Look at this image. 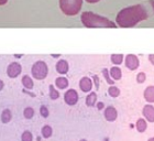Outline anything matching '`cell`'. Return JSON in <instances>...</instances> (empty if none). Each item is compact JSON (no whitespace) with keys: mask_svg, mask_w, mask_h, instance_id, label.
Segmentation results:
<instances>
[{"mask_svg":"<svg viewBox=\"0 0 154 141\" xmlns=\"http://www.w3.org/2000/svg\"><path fill=\"white\" fill-rule=\"evenodd\" d=\"M150 16L148 7L145 5H135L122 9L117 16V23L121 28H132Z\"/></svg>","mask_w":154,"mask_h":141,"instance_id":"cell-1","label":"cell"},{"mask_svg":"<svg viewBox=\"0 0 154 141\" xmlns=\"http://www.w3.org/2000/svg\"><path fill=\"white\" fill-rule=\"evenodd\" d=\"M80 20L86 28H116L115 22L89 11L82 13Z\"/></svg>","mask_w":154,"mask_h":141,"instance_id":"cell-2","label":"cell"},{"mask_svg":"<svg viewBox=\"0 0 154 141\" xmlns=\"http://www.w3.org/2000/svg\"><path fill=\"white\" fill-rule=\"evenodd\" d=\"M83 0H60V8L66 16H76L82 9Z\"/></svg>","mask_w":154,"mask_h":141,"instance_id":"cell-3","label":"cell"},{"mask_svg":"<svg viewBox=\"0 0 154 141\" xmlns=\"http://www.w3.org/2000/svg\"><path fill=\"white\" fill-rule=\"evenodd\" d=\"M31 73H32V76L35 78V80H44L45 77L48 76V68L46 63L43 61H38L33 64L32 68H31Z\"/></svg>","mask_w":154,"mask_h":141,"instance_id":"cell-4","label":"cell"},{"mask_svg":"<svg viewBox=\"0 0 154 141\" xmlns=\"http://www.w3.org/2000/svg\"><path fill=\"white\" fill-rule=\"evenodd\" d=\"M21 70H22L21 65L19 63H17V62H13L7 68V74H8V76L10 78H16L21 74Z\"/></svg>","mask_w":154,"mask_h":141,"instance_id":"cell-5","label":"cell"},{"mask_svg":"<svg viewBox=\"0 0 154 141\" xmlns=\"http://www.w3.org/2000/svg\"><path fill=\"white\" fill-rule=\"evenodd\" d=\"M140 62L137 55L134 54H128L125 56V66L129 68L130 70H134L139 67Z\"/></svg>","mask_w":154,"mask_h":141,"instance_id":"cell-6","label":"cell"},{"mask_svg":"<svg viewBox=\"0 0 154 141\" xmlns=\"http://www.w3.org/2000/svg\"><path fill=\"white\" fill-rule=\"evenodd\" d=\"M65 103L69 106H74L78 102V94L75 89H68L64 95Z\"/></svg>","mask_w":154,"mask_h":141,"instance_id":"cell-7","label":"cell"},{"mask_svg":"<svg viewBox=\"0 0 154 141\" xmlns=\"http://www.w3.org/2000/svg\"><path fill=\"white\" fill-rule=\"evenodd\" d=\"M79 87L84 93L90 92L91 88H93V83H91V80H90L89 77H83V78L79 80Z\"/></svg>","mask_w":154,"mask_h":141,"instance_id":"cell-8","label":"cell"},{"mask_svg":"<svg viewBox=\"0 0 154 141\" xmlns=\"http://www.w3.org/2000/svg\"><path fill=\"white\" fill-rule=\"evenodd\" d=\"M143 116L150 122H154V107L152 105H145L143 107Z\"/></svg>","mask_w":154,"mask_h":141,"instance_id":"cell-9","label":"cell"},{"mask_svg":"<svg viewBox=\"0 0 154 141\" xmlns=\"http://www.w3.org/2000/svg\"><path fill=\"white\" fill-rule=\"evenodd\" d=\"M117 116H118V114H117V110H116L115 107L108 106L106 110H105V118L108 121H115L116 119H117Z\"/></svg>","mask_w":154,"mask_h":141,"instance_id":"cell-10","label":"cell"},{"mask_svg":"<svg viewBox=\"0 0 154 141\" xmlns=\"http://www.w3.org/2000/svg\"><path fill=\"white\" fill-rule=\"evenodd\" d=\"M68 70H69V66H68V63L65 60H60L56 63V70H57V73L64 75V74L67 73Z\"/></svg>","mask_w":154,"mask_h":141,"instance_id":"cell-11","label":"cell"},{"mask_svg":"<svg viewBox=\"0 0 154 141\" xmlns=\"http://www.w3.org/2000/svg\"><path fill=\"white\" fill-rule=\"evenodd\" d=\"M144 98L148 103H154V86H149L145 88Z\"/></svg>","mask_w":154,"mask_h":141,"instance_id":"cell-12","label":"cell"},{"mask_svg":"<svg viewBox=\"0 0 154 141\" xmlns=\"http://www.w3.org/2000/svg\"><path fill=\"white\" fill-rule=\"evenodd\" d=\"M109 74H110V77L115 80H121V77H122V72L118 66H113V67L109 70Z\"/></svg>","mask_w":154,"mask_h":141,"instance_id":"cell-13","label":"cell"},{"mask_svg":"<svg viewBox=\"0 0 154 141\" xmlns=\"http://www.w3.org/2000/svg\"><path fill=\"white\" fill-rule=\"evenodd\" d=\"M55 85L60 89H65L68 86V80L66 77H58L55 80Z\"/></svg>","mask_w":154,"mask_h":141,"instance_id":"cell-14","label":"cell"},{"mask_svg":"<svg viewBox=\"0 0 154 141\" xmlns=\"http://www.w3.org/2000/svg\"><path fill=\"white\" fill-rule=\"evenodd\" d=\"M22 84H23V86H24V88H26V89H32L33 86H34V83H33L32 78H31L29 75H24V76L22 77Z\"/></svg>","mask_w":154,"mask_h":141,"instance_id":"cell-15","label":"cell"},{"mask_svg":"<svg viewBox=\"0 0 154 141\" xmlns=\"http://www.w3.org/2000/svg\"><path fill=\"white\" fill-rule=\"evenodd\" d=\"M97 103V94L96 93H90L88 96L86 97V105L88 107H93Z\"/></svg>","mask_w":154,"mask_h":141,"instance_id":"cell-16","label":"cell"},{"mask_svg":"<svg viewBox=\"0 0 154 141\" xmlns=\"http://www.w3.org/2000/svg\"><path fill=\"white\" fill-rule=\"evenodd\" d=\"M1 121L3 122V124H8V122L11 120V118H12V115H11V111H10L9 109H5L2 112H1Z\"/></svg>","mask_w":154,"mask_h":141,"instance_id":"cell-17","label":"cell"},{"mask_svg":"<svg viewBox=\"0 0 154 141\" xmlns=\"http://www.w3.org/2000/svg\"><path fill=\"white\" fill-rule=\"evenodd\" d=\"M135 127H137V130L139 132H144L145 129H146V120L142 118H139L137 124H135Z\"/></svg>","mask_w":154,"mask_h":141,"instance_id":"cell-18","label":"cell"},{"mask_svg":"<svg viewBox=\"0 0 154 141\" xmlns=\"http://www.w3.org/2000/svg\"><path fill=\"white\" fill-rule=\"evenodd\" d=\"M52 133H53V129L51 128V126L48 125H45L43 126V128H42V136L44 137V138H50L52 136Z\"/></svg>","mask_w":154,"mask_h":141,"instance_id":"cell-19","label":"cell"},{"mask_svg":"<svg viewBox=\"0 0 154 141\" xmlns=\"http://www.w3.org/2000/svg\"><path fill=\"white\" fill-rule=\"evenodd\" d=\"M123 55L122 54H112L111 55V62L115 65H120L123 62Z\"/></svg>","mask_w":154,"mask_h":141,"instance_id":"cell-20","label":"cell"},{"mask_svg":"<svg viewBox=\"0 0 154 141\" xmlns=\"http://www.w3.org/2000/svg\"><path fill=\"white\" fill-rule=\"evenodd\" d=\"M108 93H109V95L111 97H118L119 95H120V89H119L118 87L111 85V86L109 87V89H108Z\"/></svg>","mask_w":154,"mask_h":141,"instance_id":"cell-21","label":"cell"},{"mask_svg":"<svg viewBox=\"0 0 154 141\" xmlns=\"http://www.w3.org/2000/svg\"><path fill=\"white\" fill-rule=\"evenodd\" d=\"M23 116L24 118L26 119H31L34 116V109L31 108V107H26L24 110H23Z\"/></svg>","mask_w":154,"mask_h":141,"instance_id":"cell-22","label":"cell"},{"mask_svg":"<svg viewBox=\"0 0 154 141\" xmlns=\"http://www.w3.org/2000/svg\"><path fill=\"white\" fill-rule=\"evenodd\" d=\"M50 97H51V99H53V100L57 99L58 97H60V93L55 89V87L53 86V85L50 86Z\"/></svg>","mask_w":154,"mask_h":141,"instance_id":"cell-23","label":"cell"},{"mask_svg":"<svg viewBox=\"0 0 154 141\" xmlns=\"http://www.w3.org/2000/svg\"><path fill=\"white\" fill-rule=\"evenodd\" d=\"M32 139H33V136H32V133L30 131H24L22 133V136H21V140L22 141H32Z\"/></svg>","mask_w":154,"mask_h":141,"instance_id":"cell-24","label":"cell"},{"mask_svg":"<svg viewBox=\"0 0 154 141\" xmlns=\"http://www.w3.org/2000/svg\"><path fill=\"white\" fill-rule=\"evenodd\" d=\"M103 76H105V78H106L107 80V83L110 84V85H113V80L110 78V74H109V70H107V68H103Z\"/></svg>","mask_w":154,"mask_h":141,"instance_id":"cell-25","label":"cell"},{"mask_svg":"<svg viewBox=\"0 0 154 141\" xmlns=\"http://www.w3.org/2000/svg\"><path fill=\"white\" fill-rule=\"evenodd\" d=\"M40 114H41L42 117L48 118V115H50V111H48V107H46V106H41V107H40Z\"/></svg>","mask_w":154,"mask_h":141,"instance_id":"cell-26","label":"cell"},{"mask_svg":"<svg viewBox=\"0 0 154 141\" xmlns=\"http://www.w3.org/2000/svg\"><path fill=\"white\" fill-rule=\"evenodd\" d=\"M145 78H146V75H145L143 72H141V73H139L138 75H137V82H138V83H140V84L144 83Z\"/></svg>","mask_w":154,"mask_h":141,"instance_id":"cell-27","label":"cell"},{"mask_svg":"<svg viewBox=\"0 0 154 141\" xmlns=\"http://www.w3.org/2000/svg\"><path fill=\"white\" fill-rule=\"evenodd\" d=\"M94 80H95V84H96V88L98 89V88H99V80H98V77H97L96 75L94 76Z\"/></svg>","mask_w":154,"mask_h":141,"instance_id":"cell-28","label":"cell"},{"mask_svg":"<svg viewBox=\"0 0 154 141\" xmlns=\"http://www.w3.org/2000/svg\"><path fill=\"white\" fill-rule=\"evenodd\" d=\"M149 61L151 62L152 64L154 65V54H150V55H149Z\"/></svg>","mask_w":154,"mask_h":141,"instance_id":"cell-29","label":"cell"},{"mask_svg":"<svg viewBox=\"0 0 154 141\" xmlns=\"http://www.w3.org/2000/svg\"><path fill=\"white\" fill-rule=\"evenodd\" d=\"M97 108L99 109V110H101V109L103 108V103H98V104H97Z\"/></svg>","mask_w":154,"mask_h":141,"instance_id":"cell-30","label":"cell"},{"mask_svg":"<svg viewBox=\"0 0 154 141\" xmlns=\"http://www.w3.org/2000/svg\"><path fill=\"white\" fill-rule=\"evenodd\" d=\"M86 1L89 3H96V2H98V1H100V0H86Z\"/></svg>","mask_w":154,"mask_h":141,"instance_id":"cell-31","label":"cell"},{"mask_svg":"<svg viewBox=\"0 0 154 141\" xmlns=\"http://www.w3.org/2000/svg\"><path fill=\"white\" fill-rule=\"evenodd\" d=\"M8 2V0H0V6H3V5H6Z\"/></svg>","mask_w":154,"mask_h":141,"instance_id":"cell-32","label":"cell"},{"mask_svg":"<svg viewBox=\"0 0 154 141\" xmlns=\"http://www.w3.org/2000/svg\"><path fill=\"white\" fill-rule=\"evenodd\" d=\"M3 86H5V84H3V82L1 80H0V90L3 89Z\"/></svg>","mask_w":154,"mask_h":141,"instance_id":"cell-33","label":"cell"},{"mask_svg":"<svg viewBox=\"0 0 154 141\" xmlns=\"http://www.w3.org/2000/svg\"><path fill=\"white\" fill-rule=\"evenodd\" d=\"M148 141H154V137H152V138H150Z\"/></svg>","mask_w":154,"mask_h":141,"instance_id":"cell-34","label":"cell"},{"mask_svg":"<svg viewBox=\"0 0 154 141\" xmlns=\"http://www.w3.org/2000/svg\"><path fill=\"white\" fill-rule=\"evenodd\" d=\"M79 141H87L86 139H82V140H79Z\"/></svg>","mask_w":154,"mask_h":141,"instance_id":"cell-35","label":"cell"}]
</instances>
